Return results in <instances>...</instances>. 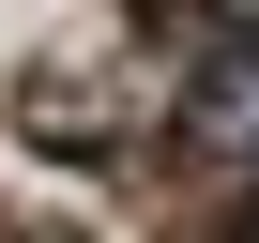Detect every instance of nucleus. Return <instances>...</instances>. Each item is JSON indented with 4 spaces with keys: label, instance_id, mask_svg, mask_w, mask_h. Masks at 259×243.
<instances>
[{
    "label": "nucleus",
    "instance_id": "1",
    "mask_svg": "<svg viewBox=\"0 0 259 243\" xmlns=\"http://www.w3.org/2000/svg\"><path fill=\"white\" fill-rule=\"evenodd\" d=\"M183 91H153L122 46H46V61H16V152L31 167H76V183H107V167H138L153 152V122H168Z\"/></svg>",
    "mask_w": 259,
    "mask_h": 243
},
{
    "label": "nucleus",
    "instance_id": "2",
    "mask_svg": "<svg viewBox=\"0 0 259 243\" xmlns=\"http://www.w3.org/2000/svg\"><path fill=\"white\" fill-rule=\"evenodd\" d=\"M198 46H259V0H198V16H183V61Z\"/></svg>",
    "mask_w": 259,
    "mask_h": 243
}]
</instances>
